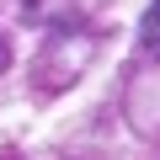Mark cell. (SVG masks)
<instances>
[{
	"instance_id": "1",
	"label": "cell",
	"mask_w": 160,
	"mask_h": 160,
	"mask_svg": "<svg viewBox=\"0 0 160 160\" xmlns=\"http://www.w3.org/2000/svg\"><path fill=\"white\" fill-rule=\"evenodd\" d=\"M139 43L160 59V0H149V11H144V22H139Z\"/></svg>"
}]
</instances>
